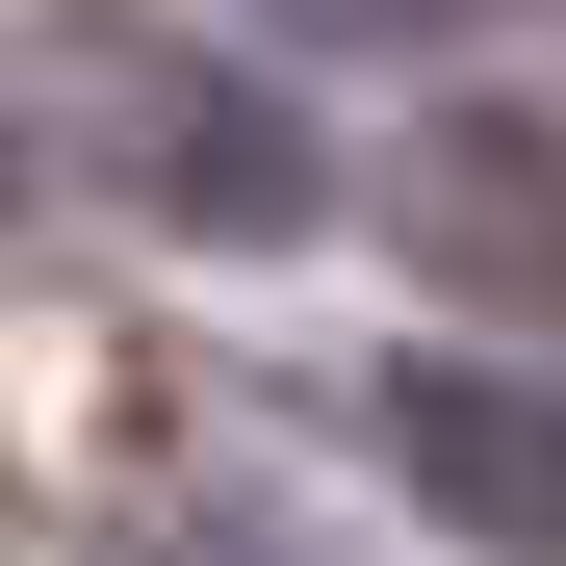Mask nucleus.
Returning <instances> with one entry per match:
<instances>
[{
    "label": "nucleus",
    "instance_id": "f257e3e1",
    "mask_svg": "<svg viewBox=\"0 0 566 566\" xmlns=\"http://www.w3.org/2000/svg\"><path fill=\"white\" fill-rule=\"evenodd\" d=\"M52 129H77V180H104L129 232H180V258H283V232H335L310 104H283V77L155 52V27H52Z\"/></svg>",
    "mask_w": 566,
    "mask_h": 566
},
{
    "label": "nucleus",
    "instance_id": "20e7f679",
    "mask_svg": "<svg viewBox=\"0 0 566 566\" xmlns=\"http://www.w3.org/2000/svg\"><path fill=\"white\" fill-rule=\"evenodd\" d=\"M258 27H310V52H463V27H515V0H258Z\"/></svg>",
    "mask_w": 566,
    "mask_h": 566
},
{
    "label": "nucleus",
    "instance_id": "f03ea898",
    "mask_svg": "<svg viewBox=\"0 0 566 566\" xmlns=\"http://www.w3.org/2000/svg\"><path fill=\"white\" fill-rule=\"evenodd\" d=\"M360 438H387L412 515H463L490 566H566V360H387Z\"/></svg>",
    "mask_w": 566,
    "mask_h": 566
},
{
    "label": "nucleus",
    "instance_id": "39448f33",
    "mask_svg": "<svg viewBox=\"0 0 566 566\" xmlns=\"http://www.w3.org/2000/svg\"><path fill=\"white\" fill-rule=\"evenodd\" d=\"M207 566H283V541H207Z\"/></svg>",
    "mask_w": 566,
    "mask_h": 566
},
{
    "label": "nucleus",
    "instance_id": "7ed1b4c3",
    "mask_svg": "<svg viewBox=\"0 0 566 566\" xmlns=\"http://www.w3.org/2000/svg\"><path fill=\"white\" fill-rule=\"evenodd\" d=\"M387 232H412V283H463V310H541V335H566V129H541V104H438L412 180H387Z\"/></svg>",
    "mask_w": 566,
    "mask_h": 566
}]
</instances>
